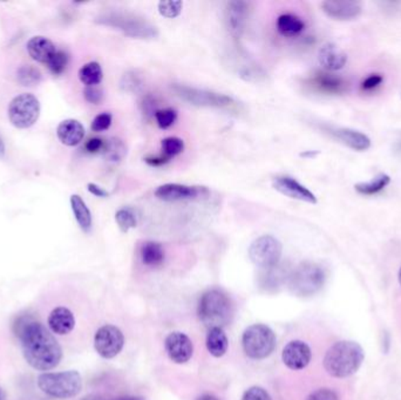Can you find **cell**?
I'll list each match as a JSON object with an SVG mask.
<instances>
[{"mask_svg":"<svg viewBox=\"0 0 401 400\" xmlns=\"http://www.w3.org/2000/svg\"><path fill=\"white\" fill-rule=\"evenodd\" d=\"M13 331L19 338L25 361L38 371H48L59 365L63 350L52 333L31 316L18 317Z\"/></svg>","mask_w":401,"mask_h":400,"instance_id":"cell-1","label":"cell"},{"mask_svg":"<svg viewBox=\"0 0 401 400\" xmlns=\"http://www.w3.org/2000/svg\"><path fill=\"white\" fill-rule=\"evenodd\" d=\"M364 361L362 346L356 341H338L327 350L324 358V368L336 378H345L357 372Z\"/></svg>","mask_w":401,"mask_h":400,"instance_id":"cell-2","label":"cell"},{"mask_svg":"<svg viewBox=\"0 0 401 400\" xmlns=\"http://www.w3.org/2000/svg\"><path fill=\"white\" fill-rule=\"evenodd\" d=\"M234 315L232 302L222 290L211 289L202 295L199 303V316L209 329L229 324Z\"/></svg>","mask_w":401,"mask_h":400,"instance_id":"cell-3","label":"cell"},{"mask_svg":"<svg viewBox=\"0 0 401 400\" xmlns=\"http://www.w3.org/2000/svg\"><path fill=\"white\" fill-rule=\"evenodd\" d=\"M99 24L121 31L124 36L134 39L151 40L159 36L155 25L151 24L142 17L128 12H107L96 20Z\"/></svg>","mask_w":401,"mask_h":400,"instance_id":"cell-4","label":"cell"},{"mask_svg":"<svg viewBox=\"0 0 401 400\" xmlns=\"http://www.w3.org/2000/svg\"><path fill=\"white\" fill-rule=\"evenodd\" d=\"M38 388L56 399H67L81 391L83 379L76 371L43 373L38 377Z\"/></svg>","mask_w":401,"mask_h":400,"instance_id":"cell-5","label":"cell"},{"mask_svg":"<svg viewBox=\"0 0 401 400\" xmlns=\"http://www.w3.org/2000/svg\"><path fill=\"white\" fill-rule=\"evenodd\" d=\"M171 90L180 99L197 107L228 109V108L234 107L236 105L234 98L223 93H217V92L191 87V86L180 85V83H174L171 86Z\"/></svg>","mask_w":401,"mask_h":400,"instance_id":"cell-6","label":"cell"},{"mask_svg":"<svg viewBox=\"0 0 401 400\" xmlns=\"http://www.w3.org/2000/svg\"><path fill=\"white\" fill-rule=\"evenodd\" d=\"M242 345L246 356L251 359H264L274 352L276 336L266 325H251L243 333Z\"/></svg>","mask_w":401,"mask_h":400,"instance_id":"cell-7","label":"cell"},{"mask_svg":"<svg viewBox=\"0 0 401 400\" xmlns=\"http://www.w3.org/2000/svg\"><path fill=\"white\" fill-rule=\"evenodd\" d=\"M290 289L297 296H311L324 286L325 273L321 266L312 262L301 263L290 273Z\"/></svg>","mask_w":401,"mask_h":400,"instance_id":"cell-8","label":"cell"},{"mask_svg":"<svg viewBox=\"0 0 401 400\" xmlns=\"http://www.w3.org/2000/svg\"><path fill=\"white\" fill-rule=\"evenodd\" d=\"M39 116V100L30 93L16 96L8 106V119L14 127L19 129L32 127Z\"/></svg>","mask_w":401,"mask_h":400,"instance_id":"cell-9","label":"cell"},{"mask_svg":"<svg viewBox=\"0 0 401 400\" xmlns=\"http://www.w3.org/2000/svg\"><path fill=\"white\" fill-rule=\"evenodd\" d=\"M249 257L254 266L270 269L281 261L282 243L271 235L259 236L249 246Z\"/></svg>","mask_w":401,"mask_h":400,"instance_id":"cell-10","label":"cell"},{"mask_svg":"<svg viewBox=\"0 0 401 400\" xmlns=\"http://www.w3.org/2000/svg\"><path fill=\"white\" fill-rule=\"evenodd\" d=\"M124 345V337L121 330L114 325H104L96 331L94 348L100 356L111 359L118 356Z\"/></svg>","mask_w":401,"mask_h":400,"instance_id":"cell-11","label":"cell"},{"mask_svg":"<svg viewBox=\"0 0 401 400\" xmlns=\"http://www.w3.org/2000/svg\"><path fill=\"white\" fill-rule=\"evenodd\" d=\"M209 194L206 187L187 186L180 183H166L158 187L156 198L164 202H177V201H193L204 198Z\"/></svg>","mask_w":401,"mask_h":400,"instance_id":"cell-12","label":"cell"},{"mask_svg":"<svg viewBox=\"0 0 401 400\" xmlns=\"http://www.w3.org/2000/svg\"><path fill=\"white\" fill-rule=\"evenodd\" d=\"M272 187H274V189H276L281 194L285 195L288 198L303 201V202L311 203V204L317 203L316 195L310 189H307L305 186H303L302 183L298 182L296 178H291V176H276L272 180Z\"/></svg>","mask_w":401,"mask_h":400,"instance_id":"cell-13","label":"cell"},{"mask_svg":"<svg viewBox=\"0 0 401 400\" xmlns=\"http://www.w3.org/2000/svg\"><path fill=\"white\" fill-rule=\"evenodd\" d=\"M166 351L171 361L176 364L187 363L194 352L191 338L182 333H171L166 338Z\"/></svg>","mask_w":401,"mask_h":400,"instance_id":"cell-14","label":"cell"},{"mask_svg":"<svg viewBox=\"0 0 401 400\" xmlns=\"http://www.w3.org/2000/svg\"><path fill=\"white\" fill-rule=\"evenodd\" d=\"M312 352L310 346L302 341H292L283 349L282 359L291 370H302L311 361Z\"/></svg>","mask_w":401,"mask_h":400,"instance_id":"cell-15","label":"cell"},{"mask_svg":"<svg viewBox=\"0 0 401 400\" xmlns=\"http://www.w3.org/2000/svg\"><path fill=\"white\" fill-rule=\"evenodd\" d=\"M324 131L332 135L339 143L357 151H365L371 147V139L362 131L351 128L330 127L325 126Z\"/></svg>","mask_w":401,"mask_h":400,"instance_id":"cell-16","label":"cell"},{"mask_svg":"<svg viewBox=\"0 0 401 400\" xmlns=\"http://www.w3.org/2000/svg\"><path fill=\"white\" fill-rule=\"evenodd\" d=\"M249 13V4L242 0L227 3V21L229 32L234 39H239L244 32Z\"/></svg>","mask_w":401,"mask_h":400,"instance_id":"cell-17","label":"cell"},{"mask_svg":"<svg viewBox=\"0 0 401 400\" xmlns=\"http://www.w3.org/2000/svg\"><path fill=\"white\" fill-rule=\"evenodd\" d=\"M323 12L336 20H352L360 16L362 8L358 1H334L322 3Z\"/></svg>","mask_w":401,"mask_h":400,"instance_id":"cell-18","label":"cell"},{"mask_svg":"<svg viewBox=\"0 0 401 400\" xmlns=\"http://www.w3.org/2000/svg\"><path fill=\"white\" fill-rule=\"evenodd\" d=\"M318 60L321 66L326 71L337 72L345 67L347 56L345 52L338 48L337 45L329 43L319 50Z\"/></svg>","mask_w":401,"mask_h":400,"instance_id":"cell-19","label":"cell"},{"mask_svg":"<svg viewBox=\"0 0 401 400\" xmlns=\"http://www.w3.org/2000/svg\"><path fill=\"white\" fill-rule=\"evenodd\" d=\"M85 133L86 131L83 123L74 119L64 120L56 128V135L60 143L68 147L78 146L84 140Z\"/></svg>","mask_w":401,"mask_h":400,"instance_id":"cell-20","label":"cell"},{"mask_svg":"<svg viewBox=\"0 0 401 400\" xmlns=\"http://www.w3.org/2000/svg\"><path fill=\"white\" fill-rule=\"evenodd\" d=\"M26 48L30 56L40 64H48L58 51L51 40L40 36H33L28 40Z\"/></svg>","mask_w":401,"mask_h":400,"instance_id":"cell-21","label":"cell"},{"mask_svg":"<svg viewBox=\"0 0 401 400\" xmlns=\"http://www.w3.org/2000/svg\"><path fill=\"white\" fill-rule=\"evenodd\" d=\"M76 318L71 310L64 306H60L53 310L48 317V326L53 333L64 336L74 329Z\"/></svg>","mask_w":401,"mask_h":400,"instance_id":"cell-22","label":"cell"},{"mask_svg":"<svg viewBox=\"0 0 401 400\" xmlns=\"http://www.w3.org/2000/svg\"><path fill=\"white\" fill-rule=\"evenodd\" d=\"M311 85L326 94H340L346 88L345 81L340 76H334L327 72H317L311 78Z\"/></svg>","mask_w":401,"mask_h":400,"instance_id":"cell-23","label":"cell"},{"mask_svg":"<svg viewBox=\"0 0 401 400\" xmlns=\"http://www.w3.org/2000/svg\"><path fill=\"white\" fill-rule=\"evenodd\" d=\"M304 28H305L304 21L294 14L286 13V14L279 16L277 19V31L283 36L291 38V36H299L304 31Z\"/></svg>","mask_w":401,"mask_h":400,"instance_id":"cell-24","label":"cell"},{"mask_svg":"<svg viewBox=\"0 0 401 400\" xmlns=\"http://www.w3.org/2000/svg\"><path fill=\"white\" fill-rule=\"evenodd\" d=\"M71 207L80 228L84 230L85 233H88L91 230L93 220H91V210L88 209L87 204L79 195H72Z\"/></svg>","mask_w":401,"mask_h":400,"instance_id":"cell-25","label":"cell"},{"mask_svg":"<svg viewBox=\"0 0 401 400\" xmlns=\"http://www.w3.org/2000/svg\"><path fill=\"white\" fill-rule=\"evenodd\" d=\"M228 346H229V343H228L227 335L224 333L223 329L214 328L209 330L207 336V349L210 355L216 358L224 356L227 352Z\"/></svg>","mask_w":401,"mask_h":400,"instance_id":"cell-26","label":"cell"},{"mask_svg":"<svg viewBox=\"0 0 401 400\" xmlns=\"http://www.w3.org/2000/svg\"><path fill=\"white\" fill-rule=\"evenodd\" d=\"M141 260L148 266H159L164 261V250L158 242H146L141 248Z\"/></svg>","mask_w":401,"mask_h":400,"instance_id":"cell-27","label":"cell"},{"mask_svg":"<svg viewBox=\"0 0 401 400\" xmlns=\"http://www.w3.org/2000/svg\"><path fill=\"white\" fill-rule=\"evenodd\" d=\"M102 78L104 72L99 63L96 61H91L80 68L79 79L81 83L86 85V87L98 86L102 81Z\"/></svg>","mask_w":401,"mask_h":400,"instance_id":"cell-28","label":"cell"},{"mask_svg":"<svg viewBox=\"0 0 401 400\" xmlns=\"http://www.w3.org/2000/svg\"><path fill=\"white\" fill-rule=\"evenodd\" d=\"M105 158L111 162H119L127 154V148L122 140L118 138H111L105 141L104 151Z\"/></svg>","mask_w":401,"mask_h":400,"instance_id":"cell-29","label":"cell"},{"mask_svg":"<svg viewBox=\"0 0 401 400\" xmlns=\"http://www.w3.org/2000/svg\"><path fill=\"white\" fill-rule=\"evenodd\" d=\"M391 182V178L387 174L378 175L377 178H374L372 181L366 183H358L354 186L356 191L359 194L366 195H376L380 191H384L386 187L389 186Z\"/></svg>","mask_w":401,"mask_h":400,"instance_id":"cell-30","label":"cell"},{"mask_svg":"<svg viewBox=\"0 0 401 400\" xmlns=\"http://www.w3.org/2000/svg\"><path fill=\"white\" fill-rule=\"evenodd\" d=\"M285 276H288L286 270L283 266H272L270 269H264V273L262 275V286L266 289H274L277 286H281V283L284 282Z\"/></svg>","mask_w":401,"mask_h":400,"instance_id":"cell-31","label":"cell"},{"mask_svg":"<svg viewBox=\"0 0 401 400\" xmlns=\"http://www.w3.org/2000/svg\"><path fill=\"white\" fill-rule=\"evenodd\" d=\"M17 79L20 85L26 87H32L41 81V73L38 68L33 67L31 65H25L17 72Z\"/></svg>","mask_w":401,"mask_h":400,"instance_id":"cell-32","label":"cell"},{"mask_svg":"<svg viewBox=\"0 0 401 400\" xmlns=\"http://www.w3.org/2000/svg\"><path fill=\"white\" fill-rule=\"evenodd\" d=\"M116 221L120 230L122 233H127L133 228H136L138 224V216L134 209H131L129 207H124L116 211Z\"/></svg>","mask_w":401,"mask_h":400,"instance_id":"cell-33","label":"cell"},{"mask_svg":"<svg viewBox=\"0 0 401 400\" xmlns=\"http://www.w3.org/2000/svg\"><path fill=\"white\" fill-rule=\"evenodd\" d=\"M183 3L180 0H162L158 4V10L164 18H176L182 12Z\"/></svg>","mask_w":401,"mask_h":400,"instance_id":"cell-34","label":"cell"},{"mask_svg":"<svg viewBox=\"0 0 401 400\" xmlns=\"http://www.w3.org/2000/svg\"><path fill=\"white\" fill-rule=\"evenodd\" d=\"M143 86L142 78L136 71L127 72L120 81V87L124 92H139Z\"/></svg>","mask_w":401,"mask_h":400,"instance_id":"cell-35","label":"cell"},{"mask_svg":"<svg viewBox=\"0 0 401 400\" xmlns=\"http://www.w3.org/2000/svg\"><path fill=\"white\" fill-rule=\"evenodd\" d=\"M161 148H162L164 156L171 158V156H176V155L182 153L183 149H184V143L180 138L169 136V138H166L161 141Z\"/></svg>","mask_w":401,"mask_h":400,"instance_id":"cell-36","label":"cell"},{"mask_svg":"<svg viewBox=\"0 0 401 400\" xmlns=\"http://www.w3.org/2000/svg\"><path fill=\"white\" fill-rule=\"evenodd\" d=\"M156 123L161 129H168L177 119V112L174 108H162L155 112Z\"/></svg>","mask_w":401,"mask_h":400,"instance_id":"cell-37","label":"cell"},{"mask_svg":"<svg viewBox=\"0 0 401 400\" xmlns=\"http://www.w3.org/2000/svg\"><path fill=\"white\" fill-rule=\"evenodd\" d=\"M68 61H69V58H68L66 52L56 51V54L52 56V59L50 60V63L47 64L48 68L54 76H60L66 71Z\"/></svg>","mask_w":401,"mask_h":400,"instance_id":"cell-38","label":"cell"},{"mask_svg":"<svg viewBox=\"0 0 401 400\" xmlns=\"http://www.w3.org/2000/svg\"><path fill=\"white\" fill-rule=\"evenodd\" d=\"M111 123H113V116L111 113H101L96 115L91 121V129L96 133L107 131L108 128L111 127Z\"/></svg>","mask_w":401,"mask_h":400,"instance_id":"cell-39","label":"cell"},{"mask_svg":"<svg viewBox=\"0 0 401 400\" xmlns=\"http://www.w3.org/2000/svg\"><path fill=\"white\" fill-rule=\"evenodd\" d=\"M242 400H272L270 394L266 392V390L259 386H252L246 390L243 394Z\"/></svg>","mask_w":401,"mask_h":400,"instance_id":"cell-40","label":"cell"},{"mask_svg":"<svg viewBox=\"0 0 401 400\" xmlns=\"http://www.w3.org/2000/svg\"><path fill=\"white\" fill-rule=\"evenodd\" d=\"M85 99L93 105H100L104 100V91L96 86L86 87L84 91Z\"/></svg>","mask_w":401,"mask_h":400,"instance_id":"cell-41","label":"cell"},{"mask_svg":"<svg viewBox=\"0 0 401 400\" xmlns=\"http://www.w3.org/2000/svg\"><path fill=\"white\" fill-rule=\"evenodd\" d=\"M306 400H339V398H338L337 393L332 391V390L321 388V390H317L314 393H311Z\"/></svg>","mask_w":401,"mask_h":400,"instance_id":"cell-42","label":"cell"},{"mask_svg":"<svg viewBox=\"0 0 401 400\" xmlns=\"http://www.w3.org/2000/svg\"><path fill=\"white\" fill-rule=\"evenodd\" d=\"M384 81L380 74H371L369 78H366L362 83V88L364 91H373L376 88L379 87Z\"/></svg>","mask_w":401,"mask_h":400,"instance_id":"cell-43","label":"cell"},{"mask_svg":"<svg viewBox=\"0 0 401 400\" xmlns=\"http://www.w3.org/2000/svg\"><path fill=\"white\" fill-rule=\"evenodd\" d=\"M105 140L100 139V138H93V139L88 140L86 143V151L88 153H91V154H96V153H102L104 151Z\"/></svg>","mask_w":401,"mask_h":400,"instance_id":"cell-44","label":"cell"},{"mask_svg":"<svg viewBox=\"0 0 401 400\" xmlns=\"http://www.w3.org/2000/svg\"><path fill=\"white\" fill-rule=\"evenodd\" d=\"M87 189L91 195H94L96 198H105L109 196L107 191H105L104 188H101V187L98 186L96 183H88Z\"/></svg>","mask_w":401,"mask_h":400,"instance_id":"cell-45","label":"cell"},{"mask_svg":"<svg viewBox=\"0 0 401 400\" xmlns=\"http://www.w3.org/2000/svg\"><path fill=\"white\" fill-rule=\"evenodd\" d=\"M169 160H171V158H168V156H148V158L144 159V161H146V163H148L149 166L160 167L169 162Z\"/></svg>","mask_w":401,"mask_h":400,"instance_id":"cell-46","label":"cell"},{"mask_svg":"<svg viewBox=\"0 0 401 400\" xmlns=\"http://www.w3.org/2000/svg\"><path fill=\"white\" fill-rule=\"evenodd\" d=\"M114 400H144V398L139 396H121Z\"/></svg>","mask_w":401,"mask_h":400,"instance_id":"cell-47","label":"cell"},{"mask_svg":"<svg viewBox=\"0 0 401 400\" xmlns=\"http://www.w3.org/2000/svg\"><path fill=\"white\" fill-rule=\"evenodd\" d=\"M81 400H108L107 398H105L102 396H98V394H89V396H86Z\"/></svg>","mask_w":401,"mask_h":400,"instance_id":"cell-48","label":"cell"},{"mask_svg":"<svg viewBox=\"0 0 401 400\" xmlns=\"http://www.w3.org/2000/svg\"><path fill=\"white\" fill-rule=\"evenodd\" d=\"M5 153H6V147H5L4 141H3L1 136H0V159L4 158Z\"/></svg>","mask_w":401,"mask_h":400,"instance_id":"cell-49","label":"cell"},{"mask_svg":"<svg viewBox=\"0 0 401 400\" xmlns=\"http://www.w3.org/2000/svg\"><path fill=\"white\" fill-rule=\"evenodd\" d=\"M197 400H219L217 397L213 396V394H203V396L199 397Z\"/></svg>","mask_w":401,"mask_h":400,"instance_id":"cell-50","label":"cell"},{"mask_svg":"<svg viewBox=\"0 0 401 400\" xmlns=\"http://www.w3.org/2000/svg\"><path fill=\"white\" fill-rule=\"evenodd\" d=\"M318 154V151H305V153H303L302 156H304V158H306V156H309V158H310V156H314V155H317Z\"/></svg>","mask_w":401,"mask_h":400,"instance_id":"cell-51","label":"cell"},{"mask_svg":"<svg viewBox=\"0 0 401 400\" xmlns=\"http://www.w3.org/2000/svg\"><path fill=\"white\" fill-rule=\"evenodd\" d=\"M395 151H397L398 154L401 155V139L398 140L397 145H395Z\"/></svg>","mask_w":401,"mask_h":400,"instance_id":"cell-52","label":"cell"},{"mask_svg":"<svg viewBox=\"0 0 401 400\" xmlns=\"http://www.w3.org/2000/svg\"><path fill=\"white\" fill-rule=\"evenodd\" d=\"M0 400H6V393L1 388H0Z\"/></svg>","mask_w":401,"mask_h":400,"instance_id":"cell-53","label":"cell"},{"mask_svg":"<svg viewBox=\"0 0 401 400\" xmlns=\"http://www.w3.org/2000/svg\"><path fill=\"white\" fill-rule=\"evenodd\" d=\"M399 282H400V284H401V268H400V271H399Z\"/></svg>","mask_w":401,"mask_h":400,"instance_id":"cell-54","label":"cell"}]
</instances>
